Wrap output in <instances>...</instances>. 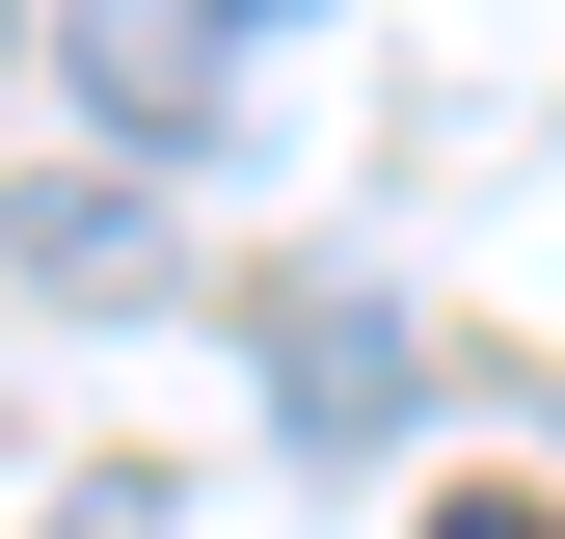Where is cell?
<instances>
[{
	"label": "cell",
	"instance_id": "obj_1",
	"mask_svg": "<svg viewBox=\"0 0 565 539\" xmlns=\"http://www.w3.org/2000/svg\"><path fill=\"white\" fill-rule=\"evenodd\" d=\"M243 28H269V0H54V54H82L108 135H216L243 108Z\"/></svg>",
	"mask_w": 565,
	"mask_h": 539
},
{
	"label": "cell",
	"instance_id": "obj_2",
	"mask_svg": "<svg viewBox=\"0 0 565 539\" xmlns=\"http://www.w3.org/2000/svg\"><path fill=\"white\" fill-rule=\"evenodd\" d=\"M431 539H565V512H512V486H458V512H431Z\"/></svg>",
	"mask_w": 565,
	"mask_h": 539
}]
</instances>
